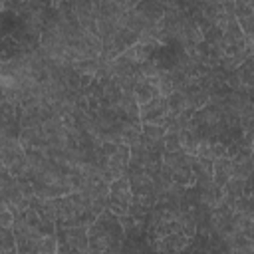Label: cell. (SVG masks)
Segmentation results:
<instances>
[{"mask_svg":"<svg viewBox=\"0 0 254 254\" xmlns=\"http://www.w3.org/2000/svg\"><path fill=\"white\" fill-rule=\"evenodd\" d=\"M133 200V192H131V183L127 179V175L117 177L115 181L109 183V194H107V208H111L115 214H127L129 206Z\"/></svg>","mask_w":254,"mask_h":254,"instance_id":"1","label":"cell"},{"mask_svg":"<svg viewBox=\"0 0 254 254\" xmlns=\"http://www.w3.org/2000/svg\"><path fill=\"white\" fill-rule=\"evenodd\" d=\"M139 117L141 123H159V125H169L175 119V113L169 111V101L167 97L159 95L143 105H139Z\"/></svg>","mask_w":254,"mask_h":254,"instance_id":"2","label":"cell"},{"mask_svg":"<svg viewBox=\"0 0 254 254\" xmlns=\"http://www.w3.org/2000/svg\"><path fill=\"white\" fill-rule=\"evenodd\" d=\"M87 238H89V252H121L123 250V246L115 244L97 220L87 226Z\"/></svg>","mask_w":254,"mask_h":254,"instance_id":"3","label":"cell"},{"mask_svg":"<svg viewBox=\"0 0 254 254\" xmlns=\"http://www.w3.org/2000/svg\"><path fill=\"white\" fill-rule=\"evenodd\" d=\"M190 236H187L183 230H175L171 234H167L165 238H159V240H153L149 244V248L153 252H183L187 250V246L190 244Z\"/></svg>","mask_w":254,"mask_h":254,"instance_id":"4","label":"cell"},{"mask_svg":"<svg viewBox=\"0 0 254 254\" xmlns=\"http://www.w3.org/2000/svg\"><path fill=\"white\" fill-rule=\"evenodd\" d=\"M0 159H2V167L10 169L16 163L26 159V149L20 145L18 139H10V137H0Z\"/></svg>","mask_w":254,"mask_h":254,"instance_id":"5","label":"cell"},{"mask_svg":"<svg viewBox=\"0 0 254 254\" xmlns=\"http://www.w3.org/2000/svg\"><path fill=\"white\" fill-rule=\"evenodd\" d=\"M212 163L214 161L200 159L196 155L190 157V165H192V171L196 175V185L194 187H208V185L214 183V179H212Z\"/></svg>","mask_w":254,"mask_h":254,"instance_id":"6","label":"cell"},{"mask_svg":"<svg viewBox=\"0 0 254 254\" xmlns=\"http://www.w3.org/2000/svg\"><path fill=\"white\" fill-rule=\"evenodd\" d=\"M212 179L220 187H224L232 179V159L230 157L214 159V163H212Z\"/></svg>","mask_w":254,"mask_h":254,"instance_id":"7","label":"cell"},{"mask_svg":"<svg viewBox=\"0 0 254 254\" xmlns=\"http://www.w3.org/2000/svg\"><path fill=\"white\" fill-rule=\"evenodd\" d=\"M222 190H224V202H228V204L232 206L240 196H244V192H246V179H242V177H232V179L222 187Z\"/></svg>","mask_w":254,"mask_h":254,"instance_id":"8","label":"cell"},{"mask_svg":"<svg viewBox=\"0 0 254 254\" xmlns=\"http://www.w3.org/2000/svg\"><path fill=\"white\" fill-rule=\"evenodd\" d=\"M133 95H135L137 103L143 105V103H147V101L159 97L161 93H159V87H157V85H153L147 77H143V79L137 81V85H135V89H133Z\"/></svg>","mask_w":254,"mask_h":254,"instance_id":"9","label":"cell"},{"mask_svg":"<svg viewBox=\"0 0 254 254\" xmlns=\"http://www.w3.org/2000/svg\"><path fill=\"white\" fill-rule=\"evenodd\" d=\"M179 137H181V145L183 149L189 153V155H194L196 149H198V143H200V135L194 127H185L179 131Z\"/></svg>","mask_w":254,"mask_h":254,"instance_id":"10","label":"cell"},{"mask_svg":"<svg viewBox=\"0 0 254 254\" xmlns=\"http://www.w3.org/2000/svg\"><path fill=\"white\" fill-rule=\"evenodd\" d=\"M0 254H18L14 228L0 226Z\"/></svg>","mask_w":254,"mask_h":254,"instance_id":"11","label":"cell"},{"mask_svg":"<svg viewBox=\"0 0 254 254\" xmlns=\"http://www.w3.org/2000/svg\"><path fill=\"white\" fill-rule=\"evenodd\" d=\"M167 101H169V111L175 113V115H179V113L189 109V99H187V95L183 91H173L167 97Z\"/></svg>","mask_w":254,"mask_h":254,"instance_id":"12","label":"cell"},{"mask_svg":"<svg viewBox=\"0 0 254 254\" xmlns=\"http://www.w3.org/2000/svg\"><path fill=\"white\" fill-rule=\"evenodd\" d=\"M99 58H83V60H77V62H73V67H75V71H79L81 75L83 73H87V75H95L97 73V69H99Z\"/></svg>","mask_w":254,"mask_h":254,"instance_id":"13","label":"cell"},{"mask_svg":"<svg viewBox=\"0 0 254 254\" xmlns=\"http://www.w3.org/2000/svg\"><path fill=\"white\" fill-rule=\"evenodd\" d=\"M141 131L153 141H163L165 135L169 133L167 125H159V123H141Z\"/></svg>","mask_w":254,"mask_h":254,"instance_id":"14","label":"cell"},{"mask_svg":"<svg viewBox=\"0 0 254 254\" xmlns=\"http://www.w3.org/2000/svg\"><path fill=\"white\" fill-rule=\"evenodd\" d=\"M238 75L242 79V85L244 87H254V60L248 58L240 67H238Z\"/></svg>","mask_w":254,"mask_h":254,"instance_id":"15","label":"cell"},{"mask_svg":"<svg viewBox=\"0 0 254 254\" xmlns=\"http://www.w3.org/2000/svg\"><path fill=\"white\" fill-rule=\"evenodd\" d=\"M14 222H16V210L10 202L2 200L0 202V226H6V228H14Z\"/></svg>","mask_w":254,"mask_h":254,"instance_id":"16","label":"cell"},{"mask_svg":"<svg viewBox=\"0 0 254 254\" xmlns=\"http://www.w3.org/2000/svg\"><path fill=\"white\" fill-rule=\"evenodd\" d=\"M56 252H58V236L46 234L38 246V254H56Z\"/></svg>","mask_w":254,"mask_h":254,"instance_id":"17","label":"cell"},{"mask_svg":"<svg viewBox=\"0 0 254 254\" xmlns=\"http://www.w3.org/2000/svg\"><path fill=\"white\" fill-rule=\"evenodd\" d=\"M165 143V151H185L183 145H181V137H179V131H169L163 139Z\"/></svg>","mask_w":254,"mask_h":254,"instance_id":"18","label":"cell"},{"mask_svg":"<svg viewBox=\"0 0 254 254\" xmlns=\"http://www.w3.org/2000/svg\"><path fill=\"white\" fill-rule=\"evenodd\" d=\"M236 4V18L254 14V0H234Z\"/></svg>","mask_w":254,"mask_h":254,"instance_id":"19","label":"cell"},{"mask_svg":"<svg viewBox=\"0 0 254 254\" xmlns=\"http://www.w3.org/2000/svg\"><path fill=\"white\" fill-rule=\"evenodd\" d=\"M236 20H238V24H240V28H242V32L246 36L254 34V14H250V16H238Z\"/></svg>","mask_w":254,"mask_h":254,"instance_id":"20","label":"cell"},{"mask_svg":"<svg viewBox=\"0 0 254 254\" xmlns=\"http://www.w3.org/2000/svg\"><path fill=\"white\" fill-rule=\"evenodd\" d=\"M250 147H252V151H254V137H252V143H250Z\"/></svg>","mask_w":254,"mask_h":254,"instance_id":"21","label":"cell"}]
</instances>
